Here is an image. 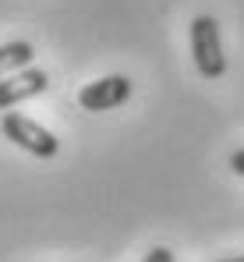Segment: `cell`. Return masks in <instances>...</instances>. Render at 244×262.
<instances>
[{
    "instance_id": "obj_3",
    "label": "cell",
    "mask_w": 244,
    "mask_h": 262,
    "mask_svg": "<svg viewBox=\"0 0 244 262\" xmlns=\"http://www.w3.org/2000/svg\"><path fill=\"white\" fill-rule=\"evenodd\" d=\"M131 99V78L124 75H106L99 82H88V85L78 92V106L88 110V114H103V110H114Z\"/></svg>"
},
{
    "instance_id": "obj_1",
    "label": "cell",
    "mask_w": 244,
    "mask_h": 262,
    "mask_svg": "<svg viewBox=\"0 0 244 262\" xmlns=\"http://www.w3.org/2000/svg\"><path fill=\"white\" fill-rule=\"evenodd\" d=\"M191 57L198 75L216 82L227 75V53H223V36H219V21L212 14H198L191 21Z\"/></svg>"
},
{
    "instance_id": "obj_2",
    "label": "cell",
    "mask_w": 244,
    "mask_h": 262,
    "mask_svg": "<svg viewBox=\"0 0 244 262\" xmlns=\"http://www.w3.org/2000/svg\"><path fill=\"white\" fill-rule=\"evenodd\" d=\"M0 131H4L7 142H14L18 149H25V152L36 156V160H53L57 149H60L57 135L50 128H42L39 121H32V117H25V114H14V110H7V114L0 117Z\"/></svg>"
},
{
    "instance_id": "obj_4",
    "label": "cell",
    "mask_w": 244,
    "mask_h": 262,
    "mask_svg": "<svg viewBox=\"0 0 244 262\" xmlns=\"http://www.w3.org/2000/svg\"><path fill=\"white\" fill-rule=\"evenodd\" d=\"M50 89V75L39 68H21L7 78H0V110H11L25 99H36Z\"/></svg>"
},
{
    "instance_id": "obj_5",
    "label": "cell",
    "mask_w": 244,
    "mask_h": 262,
    "mask_svg": "<svg viewBox=\"0 0 244 262\" xmlns=\"http://www.w3.org/2000/svg\"><path fill=\"white\" fill-rule=\"evenodd\" d=\"M32 57H36V50H32V43H25V39L4 43L0 46V78H7V75H14L21 68H32Z\"/></svg>"
},
{
    "instance_id": "obj_8",
    "label": "cell",
    "mask_w": 244,
    "mask_h": 262,
    "mask_svg": "<svg viewBox=\"0 0 244 262\" xmlns=\"http://www.w3.org/2000/svg\"><path fill=\"white\" fill-rule=\"evenodd\" d=\"M216 262H244V255H230V259H216Z\"/></svg>"
},
{
    "instance_id": "obj_7",
    "label": "cell",
    "mask_w": 244,
    "mask_h": 262,
    "mask_svg": "<svg viewBox=\"0 0 244 262\" xmlns=\"http://www.w3.org/2000/svg\"><path fill=\"white\" fill-rule=\"evenodd\" d=\"M230 170H234L237 177H244V145L234 152V156H230Z\"/></svg>"
},
{
    "instance_id": "obj_6",
    "label": "cell",
    "mask_w": 244,
    "mask_h": 262,
    "mask_svg": "<svg viewBox=\"0 0 244 262\" xmlns=\"http://www.w3.org/2000/svg\"><path fill=\"white\" fill-rule=\"evenodd\" d=\"M142 262H173V252H170V248H152V252H149V255H145V259Z\"/></svg>"
}]
</instances>
